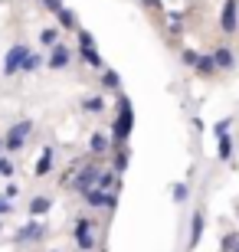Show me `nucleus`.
Masks as SVG:
<instances>
[]
</instances>
